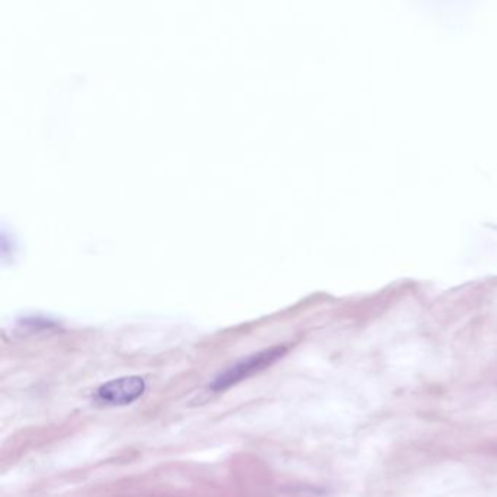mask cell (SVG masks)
I'll list each match as a JSON object with an SVG mask.
<instances>
[{"mask_svg":"<svg viewBox=\"0 0 497 497\" xmlns=\"http://www.w3.org/2000/svg\"><path fill=\"white\" fill-rule=\"evenodd\" d=\"M284 353H286V348H273L248 356V358H245V359L240 360L232 366L228 367L223 374L217 376L210 388L214 391L228 390V388L237 385L244 379L256 375L258 372L265 371L267 367L272 366L273 363L281 359Z\"/></svg>","mask_w":497,"mask_h":497,"instance_id":"1","label":"cell"},{"mask_svg":"<svg viewBox=\"0 0 497 497\" xmlns=\"http://www.w3.org/2000/svg\"><path fill=\"white\" fill-rule=\"evenodd\" d=\"M147 383L140 376H124L105 383L98 390V399L111 406H126L143 395Z\"/></svg>","mask_w":497,"mask_h":497,"instance_id":"2","label":"cell"}]
</instances>
